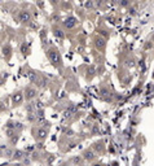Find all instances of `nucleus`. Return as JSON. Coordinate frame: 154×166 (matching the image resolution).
Returning a JSON list of instances; mask_svg holds the SVG:
<instances>
[{"label": "nucleus", "mask_w": 154, "mask_h": 166, "mask_svg": "<svg viewBox=\"0 0 154 166\" xmlns=\"http://www.w3.org/2000/svg\"><path fill=\"white\" fill-rule=\"evenodd\" d=\"M47 56L49 61L52 62V65L57 69H62L64 66V61H62V56H61L60 51L56 48V47H51L47 51Z\"/></svg>", "instance_id": "f257e3e1"}, {"label": "nucleus", "mask_w": 154, "mask_h": 166, "mask_svg": "<svg viewBox=\"0 0 154 166\" xmlns=\"http://www.w3.org/2000/svg\"><path fill=\"white\" fill-rule=\"evenodd\" d=\"M33 135H34V138H35L36 141H44L48 136V130L46 127H42V126L34 127L33 128Z\"/></svg>", "instance_id": "f03ea898"}, {"label": "nucleus", "mask_w": 154, "mask_h": 166, "mask_svg": "<svg viewBox=\"0 0 154 166\" xmlns=\"http://www.w3.org/2000/svg\"><path fill=\"white\" fill-rule=\"evenodd\" d=\"M26 74H27L29 80L33 84H35V86H38V87H42V77H40L39 73L35 72V70H33V69H27Z\"/></svg>", "instance_id": "7ed1b4c3"}, {"label": "nucleus", "mask_w": 154, "mask_h": 166, "mask_svg": "<svg viewBox=\"0 0 154 166\" xmlns=\"http://www.w3.org/2000/svg\"><path fill=\"white\" fill-rule=\"evenodd\" d=\"M23 95H25V99L27 101H31L38 96V90L34 86H26L23 90Z\"/></svg>", "instance_id": "20e7f679"}, {"label": "nucleus", "mask_w": 154, "mask_h": 166, "mask_svg": "<svg viewBox=\"0 0 154 166\" xmlns=\"http://www.w3.org/2000/svg\"><path fill=\"white\" fill-rule=\"evenodd\" d=\"M82 156H83V158L87 162H93L96 161V158H97V153L93 151V148H85V149L82 152Z\"/></svg>", "instance_id": "39448f33"}, {"label": "nucleus", "mask_w": 154, "mask_h": 166, "mask_svg": "<svg viewBox=\"0 0 154 166\" xmlns=\"http://www.w3.org/2000/svg\"><path fill=\"white\" fill-rule=\"evenodd\" d=\"M23 99H25V95H23L22 91H16V92H13L12 94V97H11L12 105L13 107H20L22 104Z\"/></svg>", "instance_id": "423d86ee"}, {"label": "nucleus", "mask_w": 154, "mask_h": 166, "mask_svg": "<svg viewBox=\"0 0 154 166\" xmlns=\"http://www.w3.org/2000/svg\"><path fill=\"white\" fill-rule=\"evenodd\" d=\"M18 20L21 23H30L33 21V16H31V12L29 11V9H22L21 12H20L18 14Z\"/></svg>", "instance_id": "0eeeda50"}, {"label": "nucleus", "mask_w": 154, "mask_h": 166, "mask_svg": "<svg viewBox=\"0 0 154 166\" xmlns=\"http://www.w3.org/2000/svg\"><path fill=\"white\" fill-rule=\"evenodd\" d=\"M67 162L70 164V166H84L85 160L82 154H77V156H71Z\"/></svg>", "instance_id": "6e6552de"}, {"label": "nucleus", "mask_w": 154, "mask_h": 166, "mask_svg": "<svg viewBox=\"0 0 154 166\" xmlns=\"http://www.w3.org/2000/svg\"><path fill=\"white\" fill-rule=\"evenodd\" d=\"M77 23H78V21H77V18H75L74 16H69V17H66V18L62 21V25H64V28L65 29H74L75 26H77Z\"/></svg>", "instance_id": "1a4fd4ad"}, {"label": "nucleus", "mask_w": 154, "mask_h": 166, "mask_svg": "<svg viewBox=\"0 0 154 166\" xmlns=\"http://www.w3.org/2000/svg\"><path fill=\"white\" fill-rule=\"evenodd\" d=\"M95 46L98 51H105L106 48V39L102 36H96L95 38Z\"/></svg>", "instance_id": "9d476101"}, {"label": "nucleus", "mask_w": 154, "mask_h": 166, "mask_svg": "<svg viewBox=\"0 0 154 166\" xmlns=\"http://www.w3.org/2000/svg\"><path fill=\"white\" fill-rule=\"evenodd\" d=\"M92 148H93V151H95L97 154H102V153L105 152V143H104V140H97V141H95L93 145H92Z\"/></svg>", "instance_id": "9b49d317"}, {"label": "nucleus", "mask_w": 154, "mask_h": 166, "mask_svg": "<svg viewBox=\"0 0 154 166\" xmlns=\"http://www.w3.org/2000/svg\"><path fill=\"white\" fill-rule=\"evenodd\" d=\"M26 156H27V154H26L23 151H21V149H16L12 160H13V161H18V162H21V161L23 160V158L26 157Z\"/></svg>", "instance_id": "f8f14e48"}, {"label": "nucleus", "mask_w": 154, "mask_h": 166, "mask_svg": "<svg viewBox=\"0 0 154 166\" xmlns=\"http://www.w3.org/2000/svg\"><path fill=\"white\" fill-rule=\"evenodd\" d=\"M7 128H13V130H22V125L20 122H14V121H8L5 123Z\"/></svg>", "instance_id": "ddd939ff"}, {"label": "nucleus", "mask_w": 154, "mask_h": 166, "mask_svg": "<svg viewBox=\"0 0 154 166\" xmlns=\"http://www.w3.org/2000/svg\"><path fill=\"white\" fill-rule=\"evenodd\" d=\"M98 92H100L101 96H111V91L109 87H106L105 84H102V86H100V88H98Z\"/></svg>", "instance_id": "4468645a"}, {"label": "nucleus", "mask_w": 154, "mask_h": 166, "mask_svg": "<svg viewBox=\"0 0 154 166\" xmlns=\"http://www.w3.org/2000/svg\"><path fill=\"white\" fill-rule=\"evenodd\" d=\"M53 34H54V36H56V38H59L60 40L65 39V33L62 31V29L57 28V26H54V28H53Z\"/></svg>", "instance_id": "2eb2a0df"}, {"label": "nucleus", "mask_w": 154, "mask_h": 166, "mask_svg": "<svg viewBox=\"0 0 154 166\" xmlns=\"http://www.w3.org/2000/svg\"><path fill=\"white\" fill-rule=\"evenodd\" d=\"M1 51H3V56H4L5 59H9V57H11L12 48H11V46H9V44H4V46H3Z\"/></svg>", "instance_id": "dca6fc26"}, {"label": "nucleus", "mask_w": 154, "mask_h": 166, "mask_svg": "<svg viewBox=\"0 0 154 166\" xmlns=\"http://www.w3.org/2000/svg\"><path fill=\"white\" fill-rule=\"evenodd\" d=\"M14 151H16V149H13L12 147H9L8 149H7L4 153L1 154V157H5V158H9V160H12V158H13V154H14Z\"/></svg>", "instance_id": "f3484780"}, {"label": "nucleus", "mask_w": 154, "mask_h": 166, "mask_svg": "<svg viewBox=\"0 0 154 166\" xmlns=\"http://www.w3.org/2000/svg\"><path fill=\"white\" fill-rule=\"evenodd\" d=\"M18 135V133H17L16 130H13V128H5V136L8 139H12Z\"/></svg>", "instance_id": "a211bd4d"}, {"label": "nucleus", "mask_w": 154, "mask_h": 166, "mask_svg": "<svg viewBox=\"0 0 154 166\" xmlns=\"http://www.w3.org/2000/svg\"><path fill=\"white\" fill-rule=\"evenodd\" d=\"M75 112H77L75 105H70V109L67 108V110H66V116H71V113H75Z\"/></svg>", "instance_id": "6ab92c4d"}, {"label": "nucleus", "mask_w": 154, "mask_h": 166, "mask_svg": "<svg viewBox=\"0 0 154 166\" xmlns=\"http://www.w3.org/2000/svg\"><path fill=\"white\" fill-rule=\"evenodd\" d=\"M30 162H31V161H30V158H29V154H27L26 157H25V158H23V160L21 161V164H22L23 166H26V165L29 166V165H30Z\"/></svg>", "instance_id": "aec40b11"}, {"label": "nucleus", "mask_w": 154, "mask_h": 166, "mask_svg": "<svg viewBox=\"0 0 154 166\" xmlns=\"http://www.w3.org/2000/svg\"><path fill=\"white\" fill-rule=\"evenodd\" d=\"M9 148V145L8 144H5V143H1V145H0V151H1V154L4 153V152L7 151Z\"/></svg>", "instance_id": "412c9836"}, {"label": "nucleus", "mask_w": 154, "mask_h": 166, "mask_svg": "<svg viewBox=\"0 0 154 166\" xmlns=\"http://www.w3.org/2000/svg\"><path fill=\"white\" fill-rule=\"evenodd\" d=\"M51 21L52 22H57V21H60V14H57V13H54V14L51 17Z\"/></svg>", "instance_id": "4be33fe9"}, {"label": "nucleus", "mask_w": 154, "mask_h": 166, "mask_svg": "<svg viewBox=\"0 0 154 166\" xmlns=\"http://www.w3.org/2000/svg\"><path fill=\"white\" fill-rule=\"evenodd\" d=\"M18 138H20V136H18V135H17V136H14V138H12V139H9V143H11L12 145H13V144H16L17 141H18Z\"/></svg>", "instance_id": "5701e85b"}, {"label": "nucleus", "mask_w": 154, "mask_h": 166, "mask_svg": "<svg viewBox=\"0 0 154 166\" xmlns=\"http://www.w3.org/2000/svg\"><path fill=\"white\" fill-rule=\"evenodd\" d=\"M85 7H87V8H93V3H92V1H87V3H85Z\"/></svg>", "instance_id": "b1692460"}, {"label": "nucleus", "mask_w": 154, "mask_h": 166, "mask_svg": "<svg viewBox=\"0 0 154 166\" xmlns=\"http://www.w3.org/2000/svg\"><path fill=\"white\" fill-rule=\"evenodd\" d=\"M119 4H121L122 7H127V5H129V1H121Z\"/></svg>", "instance_id": "393cba45"}, {"label": "nucleus", "mask_w": 154, "mask_h": 166, "mask_svg": "<svg viewBox=\"0 0 154 166\" xmlns=\"http://www.w3.org/2000/svg\"><path fill=\"white\" fill-rule=\"evenodd\" d=\"M129 14H136V8H131V9H129Z\"/></svg>", "instance_id": "a878e982"}, {"label": "nucleus", "mask_w": 154, "mask_h": 166, "mask_svg": "<svg viewBox=\"0 0 154 166\" xmlns=\"http://www.w3.org/2000/svg\"><path fill=\"white\" fill-rule=\"evenodd\" d=\"M91 166H104V165L100 164V162H95V164H92Z\"/></svg>", "instance_id": "bb28decb"}, {"label": "nucleus", "mask_w": 154, "mask_h": 166, "mask_svg": "<svg viewBox=\"0 0 154 166\" xmlns=\"http://www.w3.org/2000/svg\"><path fill=\"white\" fill-rule=\"evenodd\" d=\"M59 166H70L69 162H62V164H60Z\"/></svg>", "instance_id": "cd10ccee"}, {"label": "nucleus", "mask_w": 154, "mask_h": 166, "mask_svg": "<svg viewBox=\"0 0 154 166\" xmlns=\"http://www.w3.org/2000/svg\"><path fill=\"white\" fill-rule=\"evenodd\" d=\"M1 166H12V165H11V164H8V162H7V164L4 162V164H1Z\"/></svg>", "instance_id": "c85d7f7f"}, {"label": "nucleus", "mask_w": 154, "mask_h": 166, "mask_svg": "<svg viewBox=\"0 0 154 166\" xmlns=\"http://www.w3.org/2000/svg\"><path fill=\"white\" fill-rule=\"evenodd\" d=\"M153 44H154V35H153Z\"/></svg>", "instance_id": "c756f323"}]
</instances>
